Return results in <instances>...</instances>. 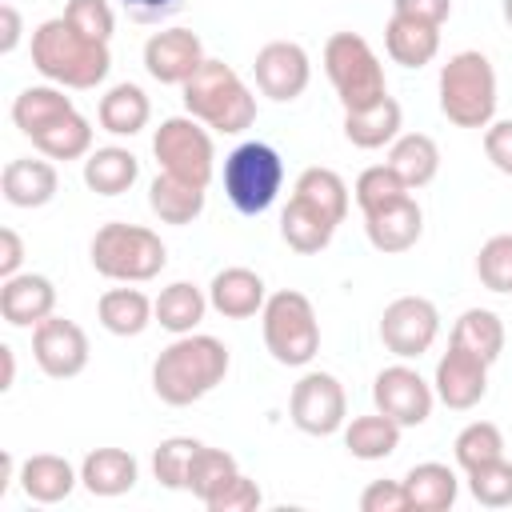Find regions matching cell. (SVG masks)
<instances>
[{"instance_id": "38", "label": "cell", "mask_w": 512, "mask_h": 512, "mask_svg": "<svg viewBox=\"0 0 512 512\" xmlns=\"http://www.w3.org/2000/svg\"><path fill=\"white\" fill-rule=\"evenodd\" d=\"M452 456H456V464H460L464 472H472V468H480V464H488V460H500V456H504V432H500L492 420H472V424H464V428L456 432Z\"/></svg>"}, {"instance_id": "17", "label": "cell", "mask_w": 512, "mask_h": 512, "mask_svg": "<svg viewBox=\"0 0 512 512\" xmlns=\"http://www.w3.org/2000/svg\"><path fill=\"white\" fill-rule=\"evenodd\" d=\"M264 300H268V284L260 272L244 268V264H232V268H220L208 284V304L224 316V320H252L264 312Z\"/></svg>"}, {"instance_id": "53", "label": "cell", "mask_w": 512, "mask_h": 512, "mask_svg": "<svg viewBox=\"0 0 512 512\" xmlns=\"http://www.w3.org/2000/svg\"><path fill=\"white\" fill-rule=\"evenodd\" d=\"M504 20H508V28H512V0H504Z\"/></svg>"}, {"instance_id": "30", "label": "cell", "mask_w": 512, "mask_h": 512, "mask_svg": "<svg viewBox=\"0 0 512 512\" xmlns=\"http://www.w3.org/2000/svg\"><path fill=\"white\" fill-rule=\"evenodd\" d=\"M96 316L112 336H140L156 320V300H148L140 288H108L96 300Z\"/></svg>"}, {"instance_id": "34", "label": "cell", "mask_w": 512, "mask_h": 512, "mask_svg": "<svg viewBox=\"0 0 512 512\" xmlns=\"http://www.w3.org/2000/svg\"><path fill=\"white\" fill-rule=\"evenodd\" d=\"M68 112H76V104H72V96H64L60 84H32L12 100V124L24 136H36L40 128H48L52 120H60Z\"/></svg>"}, {"instance_id": "22", "label": "cell", "mask_w": 512, "mask_h": 512, "mask_svg": "<svg viewBox=\"0 0 512 512\" xmlns=\"http://www.w3.org/2000/svg\"><path fill=\"white\" fill-rule=\"evenodd\" d=\"M76 484H80V468H72L56 452H36L20 464V488L36 504H60L72 496Z\"/></svg>"}, {"instance_id": "8", "label": "cell", "mask_w": 512, "mask_h": 512, "mask_svg": "<svg viewBox=\"0 0 512 512\" xmlns=\"http://www.w3.org/2000/svg\"><path fill=\"white\" fill-rule=\"evenodd\" d=\"M220 184L228 204L240 216H260L276 204L280 188H284V160L272 144L264 140H244L224 156L220 168Z\"/></svg>"}, {"instance_id": "14", "label": "cell", "mask_w": 512, "mask_h": 512, "mask_svg": "<svg viewBox=\"0 0 512 512\" xmlns=\"http://www.w3.org/2000/svg\"><path fill=\"white\" fill-rule=\"evenodd\" d=\"M252 76L260 96L276 104H292L296 96H304L312 80V60L296 40H268L252 60Z\"/></svg>"}, {"instance_id": "3", "label": "cell", "mask_w": 512, "mask_h": 512, "mask_svg": "<svg viewBox=\"0 0 512 512\" xmlns=\"http://www.w3.org/2000/svg\"><path fill=\"white\" fill-rule=\"evenodd\" d=\"M184 92V108L188 116H196L200 124H208L220 136H240L256 124V96L252 88L240 80V72L224 60H204L192 80L180 84Z\"/></svg>"}, {"instance_id": "5", "label": "cell", "mask_w": 512, "mask_h": 512, "mask_svg": "<svg viewBox=\"0 0 512 512\" xmlns=\"http://www.w3.org/2000/svg\"><path fill=\"white\" fill-rule=\"evenodd\" d=\"M92 268L104 276V280H116V284H144V280H156L168 264V248L164 240L144 228V224H124V220H108L96 228L92 244Z\"/></svg>"}, {"instance_id": "7", "label": "cell", "mask_w": 512, "mask_h": 512, "mask_svg": "<svg viewBox=\"0 0 512 512\" xmlns=\"http://www.w3.org/2000/svg\"><path fill=\"white\" fill-rule=\"evenodd\" d=\"M324 72H328L344 112L368 108V104L388 96L384 64H380L376 48L360 32H332L324 40Z\"/></svg>"}, {"instance_id": "1", "label": "cell", "mask_w": 512, "mask_h": 512, "mask_svg": "<svg viewBox=\"0 0 512 512\" xmlns=\"http://www.w3.org/2000/svg\"><path fill=\"white\" fill-rule=\"evenodd\" d=\"M228 344L208 336V332H188L176 336L152 364V392L172 404V408H188L196 400H204L216 384H224L228 376Z\"/></svg>"}, {"instance_id": "43", "label": "cell", "mask_w": 512, "mask_h": 512, "mask_svg": "<svg viewBox=\"0 0 512 512\" xmlns=\"http://www.w3.org/2000/svg\"><path fill=\"white\" fill-rule=\"evenodd\" d=\"M468 492L480 508H512V464L500 456V460H488L480 468L468 472Z\"/></svg>"}, {"instance_id": "36", "label": "cell", "mask_w": 512, "mask_h": 512, "mask_svg": "<svg viewBox=\"0 0 512 512\" xmlns=\"http://www.w3.org/2000/svg\"><path fill=\"white\" fill-rule=\"evenodd\" d=\"M448 344H460V348L476 352L484 364H496L504 352V320L492 308H468L456 316Z\"/></svg>"}, {"instance_id": "16", "label": "cell", "mask_w": 512, "mask_h": 512, "mask_svg": "<svg viewBox=\"0 0 512 512\" xmlns=\"http://www.w3.org/2000/svg\"><path fill=\"white\" fill-rule=\"evenodd\" d=\"M204 60V44L192 28H160L144 40V68L156 84H184Z\"/></svg>"}, {"instance_id": "37", "label": "cell", "mask_w": 512, "mask_h": 512, "mask_svg": "<svg viewBox=\"0 0 512 512\" xmlns=\"http://www.w3.org/2000/svg\"><path fill=\"white\" fill-rule=\"evenodd\" d=\"M32 148L48 160H84L92 152V124L80 112H68L60 120H52L48 128H40L36 136H28Z\"/></svg>"}, {"instance_id": "33", "label": "cell", "mask_w": 512, "mask_h": 512, "mask_svg": "<svg viewBox=\"0 0 512 512\" xmlns=\"http://www.w3.org/2000/svg\"><path fill=\"white\" fill-rule=\"evenodd\" d=\"M208 308H212L208 304V292H200L188 280H176V284L160 288V296H156V324L164 332H172V336H188V332L200 328V320H204Z\"/></svg>"}, {"instance_id": "52", "label": "cell", "mask_w": 512, "mask_h": 512, "mask_svg": "<svg viewBox=\"0 0 512 512\" xmlns=\"http://www.w3.org/2000/svg\"><path fill=\"white\" fill-rule=\"evenodd\" d=\"M0 360H4V380H0V392H8L16 384V352L8 344H0Z\"/></svg>"}, {"instance_id": "27", "label": "cell", "mask_w": 512, "mask_h": 512, "mask_svg": "<svg viewBox=\"0 0 512 512\" xmlns=\"http://www.w3.org/2000/svg\"><path fill=\"white\" fill-rule=\"evenodd\" d=\"M136 180H140V160L120 144H104L84 156V184L96 196H120Z\"/></svg>"}, {"instance_id": "9", "label": "cell", "mask_w": 512, "mask_h": 512, "mask_svg": "<svg viewBox=\"0 0 512 512\" xmlns=\"http://www.w3.org/2000/svg\"><path fill=\"white\" fill-rule=\"evenodd\" d=\"M152 156H156L160 172H172V176L204 184V188H208V180L216 172L212 132L196 116H168V120H160V128L152 132Z\"/></svg>"}, {"instance_id": "48", "label": "cell", "mask_w": 512, "mask_h": 512, "mask_svg": "<svg viewBox=\"0 0 512 512\" xmlns=\"http://www.w3.org/2000/svg\"><path fill=\"white\" fill-rule=\"evenodd\" d=\"M392 16L444 28V20L452 16V0H392Z\"/></svg>"}, {"instance_id": "25", "label": "cell", "mask_w": 512, "mask_h": 512, "mask_svg": "<svg viewBox=\"0 0 512 512\" xmlns=\"http://www.w3.org/2000/svg\"><path fill=\"white\" fill-rule=\"evenodd\" d=\"M400 124H404L400 104H396L392 96H384V100H376V104H368V108L344 112V140H348L352 148L372 152V148L392 144V140L400 136Z\"/></svg>"}, {"instance_id": "18", "label": "cell", "mask_w": 512, "mask_h": 512, "mask_svg": "<svg viewBox=\"0 0 512 512\" xmlns=\"http://www.w3.org/2000/svg\"><path fill=\"white\" fill-rule=\"evenodd\" d=\"M56 312V288L40 272H16L0 284V316L12 328H36Z\"/></svg>"}, {"instance_id": "31", "label": "cell", "mask_w": 512, "mask_h": 512, "mask_svg": "<svg viewBox=\"0 0 512 512\" xmlns=\"http://www.w3.org/2000/svg\"><path fill=\"white\" fill-rule=\"evenodd\" d=\"M292 196L296 200H304L308 208H316L324 220H332L336 228L344 224V216H348V184H344V176L340 172H332V168H304L300 176H296V184H292Z\"/></svg>"}, {"instance_id": "6", "label": "cell", "mask_w": 512, "mask_h": 512, "mask_svg": "<svg viewBox=\"0 0 512 512\" xmlns=\"http://www.w3.org/2000/svg\"><path fill=\"white\" fill-rule=\"evenodd\" d=\"M260 332H264L268 356L276 364H284V368H304L320 352V320H316V308L296 288L268 292L264 312H260Z\"/></svg>"}, {"instance_id": "11", "label": "cell", "mask_w": 512, "mask_h": 512, "mask_svg": "<svg viewBox=\"0 0 512 512\" xmlns=\"http://www.w3.org/2000/svg\"><path fill=\"white\" fill-rule=\"evenodd\" d=\"M440 336V308L428 296H396L380 316V344L400 360H420Z\"/></svg>"}, {"instance_id": "23", "label": "cell", "mask_w": 512, "mask_h": 512, "mask_svg": "<svg viewBox=\"0 0 512 512\" xmlns=\"http://www.w3.org/2000/svg\"><path fill=\"white\" fill-rule=\"evenodd\" d=\"M96 120H100V128L112 132V136H136V132H144L148 120H152V100H148V92H144L140 84L120 80V84H112V88L100 96Z\"/></svg>"}, {"instance_id": "44", "label": "cell", "mask_w": 512, "mask_h": 512, "mask_svg": "<svg viewBox=\"0 0 512 512\" xmlns=\"http://www.w3.org/2000/svg\"><path fill=\"white\" fill-rule=\"evenodd\" d=\"M64 20H68L76 32H84V36H92V40H104V44H108L112 32H116V12H112L108 0H68Z\"/></svg>"}, {"instance_id": "32", "label": "cell", "mask_w": 512, "mask_h": 512, "mask_svg": "<svg viewBox=\"0 0 512 512\" xmlns=\"http://www.w3.org/2000/svg\"><path fill=\"white\" fill-rule=\"evenodd\" d=\"M280 236H284V244H288L292 252L316 256V252H324V248L332 244L336 224L324 220V216H320L316 208H308L304 200L288 196V204H284V212H280Z\"/></svg>"}, {"instance_id": "26", "label": "cell", "mask_w": 512, "mask_h": 512, "mask_svg": "<svg viewBox=\"0 0 512 512\" xmlns=\"http://www.w3.org/2000/svg\"><path fill=\"white\" fill-rule=\"evenodd\" d=\"M404 492H408V508L412 512H448L460 496V480L448 464L440 460H424L416 468H408L404 476Z\"/></svg>"}, {"instance_id": "39", "label": "cell", "mask_w": 512, "mask_h": 512, "mask_svg": "<svg viewBox=\"0 0 512 512\" xmlns=\"http://www.w3.org/2000/svg\"><path fill=\"white\" fill-rule=\"evenodd\" d=\"M236 472H240V468H236V456H232V452L200 444V452H196V460H192V468H188V492H192L200 504H208Z\"/></svg>"}, {"instance_id": "51", "label": "cell", "mask_w": 512, "mask_h": 512, "mask_svg": "<svg viewBox=\"0 0 512 512\" xmlns=\"http://www.w3.org/2000/svg\"><path fill=\"white\" fill-rule=\"evenodd\" d=\"M24 264V240L16 228H0V276H16Z\"/></svg>"}, {"instance_id": "2", "label": "cell", "mask_w": 512, "mask_h": 512, "mask_svg": "<svg viewBox=\"0 0 512 512\" xmlns=\"http://www.w3.org/2000/svg\"><path fill=\"white\" fill-rule=\"evenodd\" d=\"M32 68L48 84L88 92L108 80L112 52L104 40H92V36L76 32L64 16H52L32 32Z\"/></svg>"}, {"instance_id": "50", "label": "cell", "mask_w": 512, "mask_h": 512, "mask_svg": "<svg viewBox=\"0 0 512 512\" xmlns=\"http://www.w3.org/2000/svg\"><path fill=\"white\" fill-rule=\"evenodd\" d=\"M20 36H24V20H20L16 4L4 0V4H0V52L12 56V52L20 48Z\"/></svg>"}, {"instance_id": "12", "label": "cell", "mask_w": 512, "mask_h": 512, "mask_svg": "<svg viewBox=\"0 0 512 512\" xmlns=\"http://www.w3.org/2000/svg\"><path fill=\"white\" fill-rule=\"evenodd\" d=\"M372 404L376 412L392 416L400 428H420L432 416L436 404V388L408 364H388L376 372L372 380Z\"/></svg>"}, {"instance_id": "47", "label": "cell", "mask_w": 512, "mask_h": 512, "mask_svg": "<svg viewBox=\"0 0 512 512\" xmlns=\"http://www.w3.org/2000/svg\"><path fill=\"white\" fill-rule=\"evenodd\" d=\"M484 156L492 160L496 172L512 176V120H492L484 128Z\"/></svg>"}, {"instance_id": "49", "label": "cell", "mask_w": 512, "mask_h": 512, "mask_svg": "<svg viewBox=\"0 0 512 512\" xmlns=\"http://www.w3.org/2000/svg\"><path fill=\"white\" fill-rule=\"evenodd\" d=\"M120 4H124V12H128L132 20H140V24L172 20V16L184 8V0H120Z\"/></svg>"}, {"instance_id": "24", "label": "cell", "mask_w": 512, "mask_h": 512, "mask_svg": "<svg viewBox=\"0 0 512 512\" xmlns=\"http://www.w3.org/2000/svg\"><path fill=\"white\" fill-rule=\"evenodd\" d=\"M204 200H208L204 184L180 180V176H172V172H160V176L148 184V208H152V216H156L160 224L184 228V224L200 220Z\"/></svg>"}, {"instance_id": "40", "label": "cell", "mask_w": 512, "mask_h": 512, "mask_svg": "<svg viewBox=\"0 0 512 512\" xmlns=\"http://www.w3.org/2000/svg\"><path fill=\"white\" fill-rule=\"evenodd\" d=\"M356 204H360V212L368 216V212H380V208H388V204H396V200H404V196H412V188L388 168V164H372V168H364L360 176H356Z\"/></svg>"}, {"instance_id": "35", "label": "cell", "mask_w": 512, "mask_h": 512, "mask_svg": "<svg viewBox=\"0 0 512 512\" xmlns=\"http://www.w3.org/2000/svg\"><path fill=\"white\" fill-rule=\"evenodd\" d=\"M400 424L384 412H368V416H352L344 424V448L356 460H384L400 448Z\"/></svg>"}, {"instance_id": "42", "label": "cell", "mask_w": 512, "mask_h": 512, "mask_svg": "<svg viewBox=\"0 0 512 512\" xmlns=\"http://www.w3.org/2000/svg\"><path fill=\"white\" fill-rule=\"evenodd\" d=\"M476 276L488 292L512 296V232H496L480 244L476 256Z\"/></svg>"}, {"instance_id": "10", "label": "cell", "mask_w": 512, "mask_h": 512, "mask_svg": "<svg viewBox=\"0 0 512 512\" xmlns=\"http://www.w3.org/2000/svg\"><path fill=\"white\" fill-rule=\"evenodd\" d=\"M288 416L304 436H332L348 424V396L332 372H304L292 384Z\"/></svg>"}, {"instance_id": "41", "label": "cell", "mask_w": 512, "mask_h": 512, "mask_svg": "<svg viewBox=\"0 0 512 512\" xmlns=\"http://www.w3.org/2000/svg\"><path fill=\"white\" fill-rule=\"evenodd\" d=\"M196 452H200V440H192V436H168V440H160L156 452H152L156 480L164 488H188V468H192Z\"/></svg>"}, {"instance_id": "4", "label": "cell", "mask_w": 512, "mask_h": 512, "mask_svg": "<svg viewBox=\"0 0 512 512\" xmlns=\"http://www.w3.org/2000/svg\"><path fill=\"white\" fill-rule=\"evenodd\" d=\"M440 92V112L456 128H488L496 120V68L484 52L464 48L448 56L436 80Z\"/></svg>"}, {"instance_id": "19", "label": "cell", "mask_w": 512, "mask_h": 512, "mask_svg": "<svg viewBox=\"0 0 512 512\" xmlns=\"http://www.w3.org/2000/svg\"><path fill=\"white\" fill-rule=\"evenodd\" d=\"M364 236L384 256H400V252L416 248V240L424 236V212H420L416 196H404V200H396L380 212H368L364 216Z\"/></svg>"}, {"instance_id": "29", "label": "cell", "mask_w": 512, "mask_h": 512, "mask_svg": "<svg viewBox=\"0 0 512 512\" xmlns=\"http://www.w3.org/2000/svg\"><path fill=\"white\" fill-rule=\"evenodd\" d=\"M388 168L408 184V188H424L436 180L440 172V144L428 132H404L392 140L388 148Z\"/></svg>"}, {"instance_id": "21", "label": "cell", "mask_w": 512, "mask_h": 512, "mask_svg": "<svg viewBox=\"0 0 512 512\" xmlns=\"http://www.w3.org/2000/svg\"><path fill=\"white\" fill-rule=\"evenodd\" d=\"M140 480V464L132 452L124 448H92L84 460H80V484L92 492V496H124L132 492Z\"/></svg>"}, {"instance_id": "45", "label": "cell", "mask_w": 512, "mask_h": 512, "mask_svg": "<svg viewBox=\"0 0 512 512\" xmlns=\"http://www.w3.org/2000/svg\"><path fill=\"white\" fill-rule=\"evenodd\" d=\"M264 504V492H260V484L252 480V476H244V472H236L204 508L208 512H252V508H260Z\"/></svg>"}, {"instance_id": "28", "label": "cell", "mask_w": 512, "mask_h": 512, "mask_svg": "<svg viewBox=\"0 0 512 512\" xmlns=\"http://www.w3.org/2000/svg\"><path fill=\"white\" fill-rule=\"evenodd\" d=\"M384 48H388L392 64H400V68H424L440 52V28L420 24V20L392 16L384 24Z\"/></svg>"}, {"instance_id": "46", "label": "cell", "mask_w": 512, "mask_h": 512, "mask_svg": "<svg viewBox=\"0 0 512 512\" xmlns=\"http://www.w3.org/2000/svg\"><path fill=\"white\" fill-rule=\"evenodd\" d=\"M360 512H408L404 480H372L360 492Z\"/></svg>"}, {"instance_id": "13", "label": "cell", "mask_w": 512, "mask_h": 512, "mask_svg": "<svg viewBox=\"0 0 512 512\" xmlns=\"http://www.w3.org/2000/svg\"><path fill=\"white\" fill-rule=\"evenodd\" d=\"M32 356L40 364L44 376L52 380H72L88 368V356H92V344H88V332L68 320V316H48L32 328Z\"/></svg>"}, {"instance_id": "20", "label": "cell", "mask_w": 512, "mask_h": 512, "mask_svg": "<svg viewBox=\"0 0 512 512\" xmlns=\"http://www.w3.org/2000/svg\"><path fill=\"white\" fill-rule=\"evenodd\" d=\"M60 188V176L48 160L36 156H16L0 172V192L12 208H44Z\"/></svg>"}, {"instance_id": "15", "label": "cell", "mask_w": 512, "mask_h": 512, "mask_svg": "<svg viewBox=\"0 0 512 512\" xmlns=\"http://www.w3.org/2000/svg\"><path fill=\"white\" fill-rule=\"evenodd\" d=\"M432 388H436V400L452 412H468L484 400L488 392V364L460 348V344H448V352L436 360V376H432Z\"/></svg>"}]
</instances>
